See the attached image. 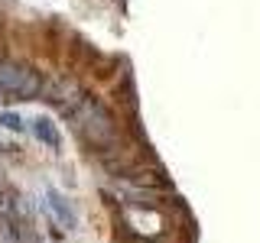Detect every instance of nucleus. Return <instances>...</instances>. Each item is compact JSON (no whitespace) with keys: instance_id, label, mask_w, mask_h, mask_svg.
I'll return each mask as SVG.
<instances>
[{"instance_id":"nucleus-1","label":"nucleus","mask_w":260,"mask_h":243,"mask_svg":"<svg viewBox=\"0 0 260 243\" xmlns=\"http://www.w3.org/2000/svg\"><path fill=\"white\" fill-rule=\"evenodd\" d=\"M72 127L78 130V136L94 149H108V146L117 143V127H114L111 110L104 107L98 97H85L78 104V110L72 113Z\"/></svg>"},{"instance_id":"nucleus-2","label":"nucleus","mask_w":260,"mask_h":243,"mask_svg":"<svg viewBox=\"0 0 260 243\" xmlns=\"http://www.w3.org/2000/svg\"><path fill=\"white\" fill-rule=\"evenodd\" d=\"M26 68H29V65H20V62H10V59L0 62V91L16 97V91H20V85H23V75H26Z\"/></svg>"},{"instance_id":"nucleus-3","label":"nucleus","mask_w":260,"mask_h":243,"mask_svg":"<svg viewBox=\"0 0 260 243\" xmlns=\"http://www.w3.org/2000/svg\"><path fill=\"white\" fill-rule=\"evenodd\" d=\"M32 133H36V140H43L46 146H52V149L62 146V136H59V130H55V124L49 117H36V120H32Z\"/></svg>"},{"instance_id":"nucleus-4","label":"nucleus","mask_w":260,"mask_h":243,"mask_svg":"<svg viewBox=\"0 0 260 243\" xmlns=\"http://www.w3.org/2000/svg\"><path fill=\"white\" fill-rule=\"evenodd\" d=\"M49 208H52V214L59 217V221L65 227H75V211L69 208V201L62 198V194H55V191H49Z\"/></svg>"},{"instance_id":"nucleus-5","label":"nucleus","mask_w":260,"mask_h":243,"mask_svg":"<svg viewBox=\"0 0 260 243\" xmlns=\"http://www.w3.org/2000/svg\"><path fill=\"white\" fill-rule=\"evenodd\" d=\"M0 127H7V130H16V133H20V130H23V120L16 117L13 110H0Z\"/></svg>"}]
</instances>
